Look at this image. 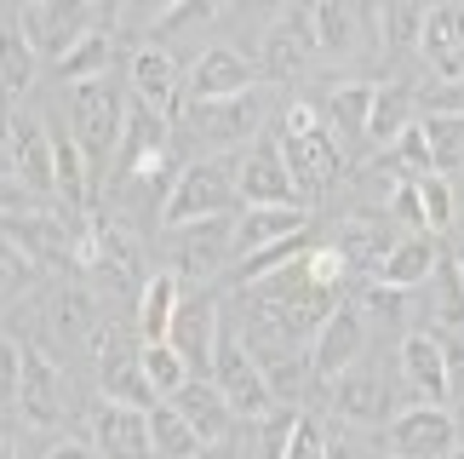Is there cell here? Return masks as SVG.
I'll use <instances>...</instances> for the list:
<instances>
[{"label":"cell","mask_w":464,"mask_h":459,"mask_svg":"<svg viewBox=\"0 0 464 459\" xmlns=\"http://www.w3.org/2000/svg\"><path fill=\"white\" fill-rule=\"evenodd\" d=\"M52 327L63 333V339H92L98 333V305L86 288H58V298H52Z\"/></svg>","instance_id":"37"},{"label":"cell","mask_w":464,"mask_h":459,"mask_svg":"<svg viewBox=\"0 0 464 459\" xmlns=\"http://www.w3.org/2000/svg\"><path fill=\"white\" fill-rule=\"evenodd\" d=\"M184 305V288H178L172 270H160L144 281V293H138V345H155L172 333V316Z\"/></svg>","instance_id":"31"},{"label":"cell","mask_w":464,"mask_h":459,"mask_svg":"<svg viewBox=\"0 0 464 459\" xmlns=\"http://www.w3.org/2000/svg\"><path fill=\"white\" fill-rule=\"evenodd\" d=\"M46 459H103V454H98V448H86V443H58Z\"/></svg>","instance_id":"53"},{"label":"cell","mask_w":464,"mask_h":459,"mask_svg":"<svg viewBox=\"0 0 464 459\" xmlns=\"http://www.w3.org/2000/svg\"><path fill=\"white\" fill-rule=\"evenodd\" d=\"M396 241H401V236L390 230L384 213H350L344 224L333 230V247L344 253L350 276H379V264L390 259V247H396Z\"/></svg>","instance_id":"24"},{"label":"cell","mask_w":464,"mask_h":459,"mask_svg":"<svg viewBox=\"0 0 464 459\" xmlns=\"http://www.w3.org/2000/svg\"><path fill=\"white\" fill-rule=\"evenodd\" d=\"M327 459H355V448H350V443H338V436H333V448H327Z\"/></svg>","instance_id":"55"},{"label":"cell","mask_w":464,"mask_h":459,"mask_svg":"<svg viewBox=\"0 0 464 459\" xmlns=\"http://www.w3.org/2000/svg\"><path fill=\"white\" fill-rule=\"evenodd\" d=\"M310 247H315L310 236H293V241H276V247H264V253H253V259H241V281H258V276H270V270H281V264L304 259Z\"/></svg>","instance_id":"46"},{"label":"cell","mask_w":464,"mask_h":459,"mask_svg":"<svg viewBox=\"0 0 464 459\" xmlns=\"http://www.w3.org/2000/svg\"><path fill=\"white\" fill-rule=\"evenodd\" d=\"M315 58H321V46H315L310 6H287L270 24V34H264V69H270L276 81H298Z\"/></svg>","instance_id":"16"},{"label":"cell","mask_w":464,"mask_h":459,"mask_svg":"<svg viewBox=\"0 0 464 459\" xmlns=\"http://www.w3.org/2000/svg\"><path fill=\"white\" fill-rule=\"evenodd\" d=\"M448 402L464 408V339L448 333Z\"/></svg>","instance_id":"51"},{"label":"cell","mask_w":464,"mask_h":459,"mask_svg":"<svg viewBox=\"0 0 464 459\" xmlns=\"http://www.w3.org/2000/svg\"><path fill=\"white\" fill-rule=\"evenodd\" d=\"M178 0H127L121 6V29H160L172 17Z\"/></svg>","instance_id":"48"},{"label":"cell","mask_w":464,"mask_h":459,"mask_svg":"<svg viewBox=\"0 0 464 459\" xmlns=\"http://www.w3.org/2000/svg\"><path fill=\"white\" fill-rule=\"evenodd\" d=\"M321 58L350 63L379 41V0H310Z\"/></svg>","instance_id":"7"},{"label":"cell","mask_w":464,"mask_h":459,"mask_svg":"<svg viewBox=\"0 0 464 459\" xmlns=\"http://www.w3.org/2000/svg\"><path fill=\"white\" fill-rule=\"evenodd\" d=\"M167 150H172V115L150 110V103H127V132H121V179H150V172L167 167Z\"/></svg>","instance_id":"15"},{"label":"cell","mask_w":464,"mask_h":459,"mask_svg":"<svg viewBox=\"0 0 464 459\" xmlns=\"http://www.w3.org/2000/svg\"><path fill=\"white\" fill-rule=\"evenodd\" d=\"M448 459H464V443H453V448H448Z\"/></svg>","instance_id":"58"},{"label":"cell","mask_w":464,"mask_h":459,"mask_svg":"<svg viewBox=\"0 0 464 459\" xmlns=\"http://www.w3.org/2000/svg\"><path fill=\"white\" fill-rule=\"evenodd\" d=\"M327 115V127L344 138V144H367V115H372V81H338L321 93L315 103Z\"/></svg>","instance_id":"29"},{"label":"cell","mask_w":464,"mask_h":459,"mask_svg":"<svg viewBox=\"0 0 464 459\" xmlns=\"http://www.w3.org/2000/svg\"><path fill=\"white\" fill-rule=\"evenodd\" d=\"M6 172L34 196H58V167H52V127L34 115L6 121Z\"/></svg>","instance_id":"12"},{"label":"cell","mask_w":464,"mask_h":459,"mask_svg":"<svg viewBox=\"0 0 464 459\" xmlns=\"http://www.w3.org/2000/svg\"><path fill=\"white\" fill-rule=\"evenodd\" d=\"M167 339L184 350V362L195 367V374H212V356H218V339H224V327H218V305H212L207 293H195L178 305L172 316V333Z\"/></svg>","instance_id":"25"},{"label":"cell","mask_w":464,"mask_h":459,"mask_svg":"<svg viewBox=\"0 0 464 459\" xmlns=\"http://www.w3.org/2000/svg\"><path fill=\"white\" fill-rule=\"evenodd\" d=\"M459 443V425L441 402H413L384 425V454L390 459H448V448Z\"/></svg>","instance_id":"10"},{"label":"cell","mask_w":464,"mask_h":459,"mask_svg":"<svg viewBox=\"0 0 464 459\" xmlns=\"http://www.w3.org/2000/svg\"><path fill=\"white\" fill-rule=\"evenodd\" d=\"M453 264H459V276H464V241H459V247H453Z\"/></svg>","instance_id":"57"},{"label":"cell","mask_w":464,"mask_h":459,"mask_svg":"<svg viewBox=\"0 0 464 459\" xmlns=\"http://www.w3.org/2000/svg\"><path fill=\"white\" fill-rule=\"evenodd\" d=\"M401 379L419 391V402H441L448 408V333H430V327H413L401 333Z\"/></svg>","instance_id":"23"},{"label":"cell","mask_w":464,"mask_h":459,"mask_svg":"<svg viewBox=\"0 0 464 459\" xmlns=\"http://www.w3.org/2000/svg\"><path fill=\"white\" fill-rule=\"evenodd\" d=\"M419 196H424V230H453V184L441 172H424L419 179Z\"/></svg>","instance_id":"45"},{"label":"cell","mask_w":464,"mask_h":459,"mask_svg":"<svg viewBox=\"0 0 464 459\" xmlns=\"http://www.w3.org/2000/svg\"><path fill=\"white\" fill-rule=\"evenodd\" d=\"M0 236H12L34 264H75L81 224H69L58 213H12L6 224H0Z\"/></svg>","instance_id":"21"},{"label":"cell","mask_w":464,"mask_h":459,"mask_svg":"<svg viewBox=\"0 0 464 459\" xmlns=\"http://www.w3.org/2000/svg\"><path fill=\"white\" fill-rule=\"evenodd\" d=\"M436 264H441L436 236H430V230H413V236H401L396 247H390V259L379 264V276H372V281H390V288L413 293V288H424V281L436 276Z\"/></svg>","instance_id":"28"},{"label":"cell","mask_w":464,"mask_h":459,"mask_svg":"<svg viewBox=\"0 0 464 459\" xmlns=\"http://www.w3.org/2000/svg\"><path fill=\"white\" fill-rule=\"evenodd\" d=\"M298 414H304V408H276V414L253 419V459H281V454H287V436L298 425Z\"/></svg>","instance_id":"42"},{"label":"cell","mask_w":464,"mask_h":459,"mask_svg":"<svg viewBox=\"0 0 464 459\" xmlns=\"http://www.w3.org/2000/svg\"><path fill=\"white\" fill-rule=\"evenodd\" d=\"M276 144H281V155H287L293 179H298V190H304V201L344 179V138L327 127V115L315 110V98H293L287 110H281Z\"/></svg>","instance_id":"1"},{"label":"cell","mask_w":464,"mask_h":459,"mask_svg":"<svg viewBox=\"0 0 464 459\" xmlns=\"http://www.w3.org/2000/svg\"><path fill=\"white\" fill-rule=\"evenodd\" d=\"M293 236H310V207H246L236 219V259H253Z\"/></svg>","instance_id":"27"},{"label":"cell","mask_w":464,"mask_h":459,"mask_svg":"<svg viewBox=\"0 0 464 459\" xmlns=\"http://www.w3.org/2000/svg\"><path fill=\"white\" fill-rule=\"evenodd\" d=\"M110 58H115L110 29H92V34H86V41L58 63V75H63L69 86H75V81H92V75H110Z\"/></svg>","instance_id":"39"},{"label":"cell","mask_w":464,"mask_h":459,"mask_svg":"<svg viewBox=\"0 0 464 459\" xmlns=\"http://www.w3.org/2000/svg\"><path fill=\"white\" fill-rule=\"evenodd\" d=\"M34 276H41V264H34L12 236H0V298L29 293V288H34Z\"/></svg>","instance_id":"43"},{"label":"cell","mask_w":464,"mask_h":459,"mask_svg":"<svg viewBox=\"0 0 464 459\" xmlns=\"http://www.w3.org/2000/svg\"><path fill=\"white\" fill-rule=\"evenodd\" d=\"M17 379H24V345H17V339H0V402L17 396Z\"/></svg>","instance_id":"50"},{"label":"cell","mask_w":464,"mask_h":459,"mask_svg":"<svg viewBox=\"0 0 464 459\" xmlns=\"http://www.w3.org/2000/svg\"><path fill=\"white\" fill-rule=\"evenodd\" d=\"M419 127L430 138V161H436L441 179H448V172H464V110H430Z\"/></svg>","instance_id":"35"},{"label":"cell","mask_w":464,"mask_h":459,"mask_svg":"<svg viewBox=\"0 0 464 459\" xmlns=\"http://www.w3.org/2000/svg\"><path fill=\"white\" fill-rule=\"evenodd\" d=\"M0 459H17V448L6 443V436H0Z\"/></svg>","instance_id":"56"},{"label":"cell","mask_w":464,"mask_h":459,"mask_svg":"<svg viewBox=\"0 0 464 459\" xmlns=\"http://www.w3.org/2000/svg\"><path fill=\"white\" fill-rule=\"evenodd\" d=\"M384 161L401 172V179H424V172H436V161H430V138H424V127L413 121V127H407L396 144L384 150Z\"/></svg>","instance_id":"41"},{"label":"cell","mask_w":464,"mask_h":459,"mask_svg":"<svg viewBox=\"0 0 464 459\" xmlns=\"http://www.w3.org/2000/svg\"><path fill=\"white\" fill-rule=\"evenodd\" d=\"M218 12H229V0H178L160 29H195V24H212Z\"/></svg>","instance_id":"49"},{"label":"cell","mask_w":464,"mask_h":459,"mask_svg":"<svg viewBox=\"0 0 464 459\" xmlns=\"http://www.w3.org/2000/svg\"><path fill=\"white\" fill-rule=\"evenodd\" d=\"M436 322H448V327H459L464 322V276H459V264H453V253L436 264Z\"/></svg>","instance_id":"44"},{"label":"cell","mask_w":464,"mask_h":459,"mask_svg":"<svg viewBox=\"0 0 464 459\" xmlns=\"http://www.w3.org/2000/svg\"><path fill=\"white\" fill-rule=\"evenodd\" d=\"M236 190L241 207H304V190H298L276 138H253V150L236 161Z\"/></svg>","instance_id":"9"},{"label":"cell","mask_w":464,"mask_h":459,"mask_svg":"<svg viewBox=\"0 0 464 459\" xmlns=\"http://www.w3.org/2000/svg\"><path fill=\"white\" fill-rule=\"evenodd\" d=\"M127 75H132V103H150V110L160 115H184V75H178V58L167 46H155L144 41L132 52V63H127Z\"/></svg>","instance_id":"17"},{"label":"cell","mask_w":464,"mask_h":459,"mask_svg":"<svg viewBox=\"0 0 464 459\" xmlns=\"http://www.w3.org/2000/svg\"><path fill=\"white\" fill-rule=\"evenodd\" d=\"M241 93H253V63L236 46H207L184 75V103H218Z\"/></svg>","instance_id":"18"},{"label":"cell","mask_w":464,"mask_h":459,"mask_svg":"<svg viewBox=\"0 0 464 459\" xmlns=\"http://www.w3.org/2000/svg\"><path fill=\"white\" fill-rule=\"evenodd\" d=\"M150 443H155V459H201L207 454V443L195 436V425L172 402H155L150 408Z\"/></svg>","instance_id":"33"},{"label":"cell","mask_w":464,"mask_h":459,"mask_svg":"<svg viewBox=\"0 0 464 459\" xmlns=\"http://www.w3.org/2000/svg\"><path fill=\"white\" fill-rule=\"evenodd\" d=\"M0 213H6V219L24 213V184H17L12 172H0Z\"/></svg>","instance_id":"52"},{"label":"cell","mask_w":464,"mask_h":459,"mask_svg":"<svg viewBox=\"0 0 464 459\" xmlns=\"http://www.w3.org/2000/svg\"><path fill=\"white\" fill-rule=\"evenodd\" d=\"M167 402H172V408L189 419L195 436H201L207 448H212V443H224V436H236V408H229V396H224V391H218V385H212L207 374H195V379L184 385V391L167 396Z\"/></svg>","instance_id":"26"},{"label":"cell","mask_w":464,"mask_h":459,"mask_svg":"<svg viewBox=\"0 0 464 459\" xmlns=\"http://www.w3.org/2000/svg\"><path fill=\"white\" fill-rule=\"evenodd\" d=\"M69 132H75L81 155L92 167H110L121 155V132H127V98L110 75L75 81L69 86Z\"/></svg>","instance_id":"3"},{"label":"cell","mask_w":464,"mask_h":459,"mask_svg":"<svg viewBox=\"0 0 464 459\" xmlns=\"http://www.w3.org/2000/svg\"><path fill=\"white\" fill-rule=\"evenodd\" d=\"M24 6H29V0H24Z\"/></svg>","instance_id":"59"},{"label":"cell","mask_w":464,"mask_h":459,"mask_svg":"<svg viewBox=\"0 0 464 459\" xmlns=\"http://www.w3.org/2000/svg\"><path fill=\"white\" fill-rule=\"evenodd\" d=\"M34 63H41V58H34L29 34L17 24H6V29H0V86H6V93H29Z\"/></svg>","instance_id":"38"},{"label":"cell","mask_w":464,"mask_h":459,"mask_svg":"<svg viewBox=\"0 0 464 459\" xmlns=\"http://www.w3.org/2000/svg\"><path fill=\"white\" fill-rule=\"evenodd\" d=\"M430 12H436V0H379V41L390 52L419 46L424 17H430Z\"/></svg>","instance_id":"34"},{"label":"cell","mask_w":464,"mask_h":459,"mask_svg":"<svg viewBox=\"0 0 464 459\" xmlns=\"http://www.w3.org/2000/svg\"><path fill=\"white\" fill-rule=\"evenodd\" d=\"M419 58L436 81H464V6L459 0H436V12L424 17L419 34Z\"/></svg>","instance_id":"22"},{"label":"cell","mask_w":464,"mask_h":459,"mask_svg":"<svg viewBox=\"0 0 464 459\" xmlns=\"http://www.w3.org/2000/svg\"><path fill=\"white\" fill-rule=\"evenodd\" d=\"M459 241H464V236H459Z\"/></svg>","instance_id":"60"},{"label":"cell","mask_w":464,"mask_h":459,"mask_svg":"<svg viewBox=\"0 0 464 459\" xmlns=\"http://www.w3.org/2000/svg\"><path fill=\"white\" fill-rule=\"evenodd\" d=\"M258 367H264V385L281 408H298L304 396V379H310V350H287V345H264L258 350Z\"/></svg>","instance_id":"32"},{"label":"cell","mask_w":464,"mask_h":459,"mask_svg":"<svg viewBox=\"0 0 464 459\" xmlns=\"http://www.w3.org/2000/svg\"><path fill=\"white\" fill-rule=\"evenodd\" d=\"M264 115H270V98L258 93H241V98H218V103H184V127L201 138L207 150H236L241 138H258L264 132Z\"/></svg>","instance_id":"8"},{"label":"cell","mask_w":464,"mask_h":459,"mask_svg":"<svg viewBox=\"0 0 464 459\" xmlns=\"http://www.w3.org/2000/svg\"><path fill=\"white\" fill-rule=\"evenodd\" d=\"M224 264H236V219H201L172 230V276H218Z\"/></svg>","instance_id":"13"},{"label":"cell","mask_w":464,"mask_h":459,"mask_svg":"<svg viewBox=\"0 0 464 459\" xmlns=\"http://www.w3.org/2000/svg\"><path fill=\"white\" fill-rule=\"evenodd\" d=\"M362 350H367V316H362V305L338 298V310L321 322L315 345H310V374L321 385H333V379H344L350 367L362 362Z\"/></svg>","instance_id":"11"},{"label":"cell","mask_w":464,"mask_h":459,"mask_svg":"<svg viewBox=\"0 0 464 459\" xmlns=\"http://www.w3.org/2000/svg\"><path fill=\"white\" fill-rule=\"evenodd\" d=\"M92 448L103 459H155L150 443V408H127V402L103 396L92 408Z\"/></svg>","instance_id":"19"},{"label":"cell","mask_w":464,"mask_h":459,"mask_svg":"<svg viewBox=\"0 0 464 459\" xmlns=\"http://www.w3.org/2000/svg\"><path fill=\"white\" fill-rule=\"evenodd\" d=\"M241 201L236 190V161L224 155H201V161H184L167 184V201H160V230H184L201 219H229V207Z\"/></svg>","instance_id":"2"},{"label":"cell","mask_w":464,"mask_h":459,"mask_svg":"<svg viewBox=\"0 0 464 459\" xmlns=\"http://www.w3.org/2000/svg\"><path fill=\"white\" fill-rule=\"evenodd\" d=\"M355 305H362V316H367V322H379V327H401V322H407V293L390 288V281H372V276H367Z\"/></svg>","instance_id":"40"},{"label":"cell","mask_w":464,"mask_h":459,"mask_svg":"<svg viewBox=\"0 0 464 459\" xmlns=\"http://www.w3.org/2000/svg\"><path fill=\"white\" fill-rule=\"evenodd\" d=\"M333 408H338V419L344 425H362V431H372V425H390L401 408H396V391H390V379H379V374H367V367H350L344 379H333Z\"/></svg>","instance_id":"20"},{"label":"cell","mask_w":464,"mask_h":459,"mask_svg":"<svg viewBox=\"0 0 464 459\" xmlns=\"http://www.w3.org/2000/svg\"><path fill=\"white\" fill-rule=\"evenodd\" d=\"M327 448H333L327 425H321L315 414H298V425H293V436H287V454H281V459H327Z\"/></svg>","instance_id":"47"},{"label":"cell","mask_w":464,"mask_h":459,"mask_svg":"<svg viewBox=\"0 0 464 459\" xmlns=\"http://www.w3.org/2000/svg\"><path fill=\"white\" fill-rule=\"evenodd\" d=\"M17 29L29 34L34 58L63 63L69 52L98 29V12H92V0H29V6L17 12Z\"/></svg>","instance_id":"5"},{"label":"cell","mask_w":464,"mask_h":459,"mask_svg":"<svg viewBox=\"0 0 464 459\" xmlns=\"http://www.w3.org/2000/svg\"><path fill=\"white\" fill-rule=\"evenodd\" d=\"M75 264H81V270H92V276H103L115 293H144V281H150V276H144V253H138L132 230L115 224V219L81 224Z\"/></svg>","instance_id":"4"},{"label":"cell","mask_w":464,"mask_h":459,"mask_svg":"<svg viewBox=\"0 0 464 459\" xmlns=\"http://www.w3.org/2000/svg\"><path fill=\"white\" fill-rule=\"evenodd\" d=\"M121 6H127V0H92V12L103 17V29H110V24H121Z\"/></svg>","instance_id":"54"},{"label":"cell","mask_w":464,"mask_h":459,"mask_svg":"<svg viewBox=\"0 0 464 459\" xmlns=\"http://www.w3.org/2000/svg\"><path fill=\"white\" fill-rule=\"evenodd\" d=\"M138 356H144V374H150V385H155V396L167 402V396H178L184 385L195 379V367L184 362V350H178L172 339H155V345H138Z\"/></svg>","instance_id":"36"},{"label":"cell","mask_w":464,"mask_h":459,"mask_svg":"<svg viewBox=\"0 0 464 459\" xmlns=\"http://www.w3.org/2000/svg\"><path fill=\"white\" fill-rule=\"evenodd\" d=\"M207 379L229 396V408H236L241 425H253V419H264V414L281 408V402L270 396V385H264L258 350L246 345V339H236V333H224V339H218V356H212V374Z\"/></svg>","instance_id":"6"},{"label":"cell","mask_w":464,"mask_h":459,"mask_svg":"<svg viewBox=\"0 0 464 459\" xmlns=\"http://www.w3.org/2000/svg\"><path fill=\"white\" fill-rule=\"evenodd\" d=\"M413 127V86L407 81H372V115H367V144L390 150L396 138Z\"/></svg>","instance_id":"30"},{"label":"cell","mask_w":464,"mask_h":459,"mask_svg":"<svg viewBox=\"0 0 464 459\" xmlns=\"http://www.w3.org/2000/svg\"><path fill=\"white\" fill-rule=\"evenodd\" d=\"M12 402H17V414H24V425H34V431L63 425V414H69L63 374H58V362H52L41 345H24V379H17Z\"/></svg>","instance_id":"14"}]
</instances>
